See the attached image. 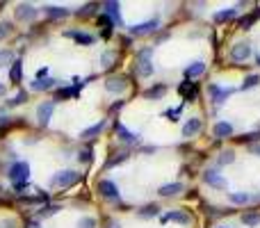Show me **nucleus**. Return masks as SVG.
Masks as SVG:
<instances>
[{
  "label": "nucleus",
  "instance_id": "nucleus-1",
  "mask_svg": "<svg viewBox=\"0 0 260 228\" xmlns=\"http://www.w3.org/2000/svg\"><path fill=\"white\" fill-rule=\"evenodd\" d=\"M9 180L14 182V190L16 192H23L25 185L30 180V164L28 162H14L9 167Z\"/></svg>",
  "mask_w": 260,
  "mask_h": 228
},
{
  "label": "nucleus",
  "instance_id": "nucleus-2",
  "mask_svg": "<svg viewBox=\"0 0 260 228\" xmlns=\"http://www.w3.org/2000/svg\"><path fill=\"white\" fill-rule=\"evenodd\" d=\"M135 68H137V76L149 78L153 73V48H141L137 53V60H135Z\"/></svg>",
  "mask_w": 260,
  "mask_h": 228
},
{
  "label": "nucleus",
  "instance_id": "nucleus-3",
  "mask_svg": "<svg viewBox=\"0 0 260 228\" xmlns=\"http://www.w3.org/2000/svg\"><path fill=\"white\" fill-rule=\"evenodd\" d=\"M98 192H101V196L103 198H107V201H119L121 198V192H119V187L114 185L112 180H98Z\"/></svg>",
  "mask_w": 260,
  "mask_h": 228
},
{
  "label": "nucleus",
  "instance_id": "nucleus-4",
  "mask_svg": "<svg viewBox=\"0 0 260 228\" xmlns=\"http://www.w3.org/2000/svg\"><path fill=\"white\" fill-rule=\"evenodd\" d=\"M52 112H55V100H44L41 105L37 107V121L39 126H48L52 119Z\"/></svg>",
  "mask_w": 260,
  "mask_h": 228
},
{
  "label": "nucleus",
  "instance_id": "nucleus-5",
  "mask_svg": "<svg viewBox=\"0 0 260 228\" xmlns=\"http://www.w3.org/2000/svg\"><path fill=\"white\" fill-rule=\"evenodd\" d=\"M157 28H160V18H151V21H144V23H137V25H133L130 28V34H135V37H144V34H149V32H156Z\"/></svg>",
  "mask_w": 260,
  "mask_h": 228
},
{
  "label": "nucleus",
  "instance_id": "nucleus-6",
  "mask_svg": "<svg viewBox=\"0 0 260 228\" xmlns=\"http://www.w3.org/2000/svg\"><path fill=\"white\" fill-rule=\"evenodd\" d=\"M251 57V46L246 41H238V44L230 48V60L233 62H246Z\"/></svg>",
  "mask_w": 260,
  "mask_h": 228
},
{
  "label": "nucleus",
  "instance_id": "nucleus-7",
  "mask_svg": "<svg viewBox=\"0 0 260 228\" xmlns=\"http://www.w3.org/2000/svg\"><path fill=\"white\" fill-rule=\"evenodd\" d=\"M75 180H78V174L71 171V169H64V171H57V174H55L52 185H55V187H71Z\"/></svg>",
  "mask_w": 260,
  "mask_h": 228
},
{
  "label": "nucleus",
  "instance_id": "nucleus-8",
  "mask_svg": "<svg viewBox=\"0 0 260 228\" xmlns=\"http://www.w3.org/2000/svg\"><path fill=\"white\" fill-rule=\"evenodd\" d=\"M203 182L210 185V187H215V190H226V178L219 171H215V169H208L203 174Z\"/></svg>",
  "mask_w": 260,
  "mask_h": 228
},
{
  "label": "nucleus",
  "instance_id": "nucleus-9",
  "mask_svg": "<svg viewBox=\"0 0 260 228\" xmlns=\"http://www.w3.org/2000/svg\"><path fill=\"white\" fill-rule=\"evenodd\" d=\"M128 87V80L123 76H110L105 80V89L110 91V94H123Z\"/></svg>",
  "mask_w": 260,
  "mask_h": 228
},
{
  "label": "nucleus",
  "instance_id": "nucleus-10",
  "mask_svg": "<svg viewBox=\"0 0 260 228\" xmlns=\"http://www.w3.org/2000/svg\"><path fill=\"white\" fill-rule=\"evenodd\" d=\"M101 7H103V14L107 16L112 23H119V25L123 23V21H121V5H119V2H114V0H107V2H103Z\"/></svg>",
  "mask_w": 260,
  "mask_h": 228
},
{
  "label": "nucleus",
  "instance_id": "nucleus-11",
  "mask_svg": "<svg viewBox=\"0 0 260 228\" xmlns=\"http://www.w3.org/2000/svg\"><path fill=\"white\" fill-rule=\"evenodd\" d=\"M208 94H210V98L215 100V105H222L224 100H226L230 94H233V89H230V87H226V89H224V87H219V84H210V87H208Z\"/></svg>",
  "mask_w": 260,
  "mask_h": 228
},
{
  "label": "nucleus",
  "instance_id": "nucleus-12",
  "mask_svg": "<svg viewBox=\"0 0 260 228\" xmlns=\"http://www.w3.org/2000/svg\"><path fill=\"white\" fill-rule=\"evenodd\" d=\"M114 130H117V135H119L121 142H126V144H137L139 142V132H130V130L123 126V123H114Z\"/></svg>",
  "mask_w": 260,
  "mask_h": 228
},
{
  "label": "nucleus",
  "instance_id": "nucleus-13",
  "mask_svg": "<svg viewBox=\"0 0 260 228\" xmlns=\"http://www.w3.org/2000/svg\"><path fill=\"white\" fill-rule=\"evenodd\" d=\"M16 21H35V16H37V7H35V5H25V2H23V5H18V7H16Z\"/></svg>",
  "mask_w": 260,
  "mask_h": 228
},
{
  "label": "nucleus",
  "instance_id": "nucleus-14",
  "mask_svg": "<svg viewBox=\"0 0 260 228\" xmlns=\"http://www.w3.org/2000/svg\"><path fill=\"white\" fill-rule=\"evenodd\" d=\"M162 221H173V224H180V226H187L190 221H192V217L187 212H183V210H171V212H167L162 217Z\"/></svg>",
  "mask_w": 260,
  "mask_h": 228
},
{
  "label": "nucleus",
  "instance_id": "nucleus-15",
  "mask_svg": "<svg viewBox=\"0 0 260 228\" xmlns=\"http://www.w3.org/2000/svg\"><path fill=\"white\" fill-rule=\"evenodd\" d=\"M178 94L185 100H194V98H196V94H199V89H196V82H190V80H185V82L178 87Z\"/></svg>",
  "mask_w": 260,
  "mask_h": 228
},
{
  "label": "nucleus",
  "instance_id": "nucleus-16",
  "mask_svg": "<svg viewBox=\"0 0 260 228\" xmlns=\"http://www.w3.org/2000/svg\"><path fill=\"white\" fill-rule=\"evenodd\" d=\"M183 190H185L183 182H169V185H162L157 192H160V196H176V194H180Z\"/></svg>",
  "mask_w": 260,
  "mask_h": 228
},
{
  "label": "nucleus",
  "instance_id": "nucleus-17",
  "mask_svg": "<svg viewBox=\"0 0 260 228\" xmlns=\"http://www.w3.org/2000/svg\"><path fill=\"white\" fill-rule=\"evenodd\" d=\"M201 132V119H196V116H192L190 121L183 126V137H194Z\"/></svg>",
  "mask_w": 260,
  "mask_h": 228
},
{
  "label": "nucleus",
  "instance_id": "nucleus-18",
  "mask_svg": "<svg viewBox=\"0 0 260 228\" xmlns=\"http://www.w3.org/2000/svg\"><path fill=\"white\" fill-rule=\"evenodd\" d=\"M212 135H215L217 139L230 137V135H233V126H230L228 121H219V123H215V128H212Z\"/></svg>",
  "mask_w": 260,
  "mask_h": 228
},
{
  "label": "nucleus",
  "instance_id": "nucleus-19",
  "mask_svg": "<svg viewBox=\"0 0 260 228\" xmlns=\"http://www.w3.org/2000/svg\"><path fill=\"white\" fill-rule=\"evenodd\" d=\"M203 71H206V62H192L190 66L185 68V76H187V80L190 78H199V76H203Z\"/></svg>",
  "mask_w": 260,
  "mask_h": 228
},
{
  "label": "nucleus",
  "instance_id": "nucleus-20",
  "mask_svg": "<svg viewBox=\"0 0 260 228\" xmlns=\"http://www.w3.org/2000/svg\"><path fill=\"white\" fill-rule=\"evenodd\" d=\"M67 37H71V39H75L78 44H82V46H91L96 39H94V34H87V32H75V30H71V32H67Z\"/></svg>",
  "mask_w": 260,
  "mask_h": 228
},
{
  "label": "nucleus",
  "instance_id": "nucleus-21",
  "mask_svg": "<svg viewBox=\"0 0 260 228\" xmlns=\"http://www.w3.org/2000/svg\"><path fill=\"white\" fill-rule=\"evenodd\" d=\"M105 126H107V121H98V123H94L91 128H87V130H82V139H94L96 135H101L105 130Z\"/></svg>",
  "mask_w": 260,
  "mask_h": 228
},
{
  "label": "nucleus",
  "instance_id": "nucleus-22",
  "mask_svg": "<svg viewBox=\"0 0 260 228\" xmlns=\"http://www.w3.org/2000/svg\"><path fill=\"white\" fill-rule=\"evenodd\" d=\"M23 62L21 60H14V64H12V68H9V80H12V84H18L23 78Z\"/></svg>",
  "mask_w": 260,
  "mask_h": 228
},
{
  "label": "nucleus",
  "instance_id": "nucleus-23",
  "mask_svg": "<svg viewBox=\"0 0 260 228\" xmlns=\"http://www.w3.org/2000/svg\"><path fill=\"white\" fill-rule=\"evenodd\" d=\"M44 14L48 16V18H67V16H69V9L51 5V7H44Z\"/></svg>",
  "mask_w": 260,
  "mask_h": 228
},
{
  "label": "nucleus",
  "instance_id": "nucleus-24",
  "mask_svg": "<svg viewBox=\"0 0 260 228\" xmlns=\"http://www.w3.org/2000/svg\"><path fill=\"white\" fill-rule=\"evenodd\" d=\"M228 201H230V203H235V205H244V203H249V201H251V196H249L246 192H230Z\"/></svg>",
  "mask_w": 260,
  "mask_h": 228
},
{
  "label": "nucleus",
  "instance_id": "nucleus-25",
  "mask_svg": "<svg viewBox=\"0 0 260 228\" xmlns=\"http://www.w3.org/2000/svg\"><path fill=\"white\" fill-rule=\"evenodd\" d=\"M55 87V80L52 78H41V80H35L32 82V89L35 91H46V89H52Z\"/></svg>",
  "mask_w": 260,
  "mask_h": 228
},
{
  "label": "nucleus",
  "instance_id": "nucleus-26",
  "mask_svg": "<svg viewBox=\"0 0 260 228\" xmlns=\"http://www.w3.org/2000/svg\"><path fill=\"white\" fill-rule=\"evenodd\" d=\"M233 162H235V153L233 151H222L219 158H217V164H219V167H226V164H233Z\"/></svg>",
  "mask_w": 260,
  "mask_h": 228
},
{
  "label": "nucleus",
  "instance_id": "nucleus-27",
  "mask_svg": "<svg viewBox=\"0 0 260 228\" xmlns=\"http://www.w3.org/2000/svg\"><path fill=\"white\" fill-rule=\"evenodd\" d=\"M164 91H167V87H164V84H157V87H151V89L144 91V96H146V98H160V96H164Z\"/></svg>",
  "mask_w": 260,
  "mask_h": 228
},
{
  "label": "nucleus",
  "instance_id": "nucleus-28",
  "mask_svg": "<svg viewBox=\"0 0 260 228\" xmlns=\"http://www.w3.org/2000/svg\"><path fill=\"white\" fill-rule=\"evenodd\" d=\"M242 224L244 226H260V214L258 212H249V214H242Z\"/></svg>",
  "mask_w": 260,
  "mask_h": 228
},
{
  "label": "nucleus",
  "instance_id": "nucleus-29",
  "mask_svg": "<svg viewBox=\"0 0 260 228\" xmlns=\"http://www.w3.org/2000/svg\"><path fill=\"white\" fill-rule=\"evenodd\" d=\"M235 14H238L235 9H224V12H217L212 18H215V23H224V21H230Z\"/></svg>",
  "mask_w": 260,
  "mask_h": 228
},
{
  "label": "nucleus",
  "instance_id": "nucleus-30",
  "mask_svg": "<svg viewBox=\"0 0 260 228\" xmlns=\"http://www.w3.org/2000/svg\"><path fill=\"white\" fill-rule=\"evenodd\" d=\"M157 212H160V208H157L156 203H151V205H146L144 210H139V217L149 219V217H157Z\"/></svg>",
  "mask_w": 260,
  "mask_h": 228
},
{
  "label": "nucleus",
  "instance_id": "nucleus-31",
  "mask_svg": "<svg viewBox=\"0 0 260 228\" xmlns=\"http://www.w3.org/2000/svg\"><path fill=\"white\" fill-rule=\"evenodd\" d=\"M25 100H28V91H18L14 98H9V100H7V105H9V107H16V105H23Z\"/></svg>",
  "mask_w": 260,
  "mask_h": 228
},
{
  "label": "nucleus",
  "instance_id": "nucleus-32",
  "mask_svg": "<svg viewBox=\"0 0 260 228\" xmlns=\"http://www.w3.org/2000/svg\"><path fill=\"white\" fill-rule=\"evenodd\" d=\"M98 25L103 28V34H105V37H110V32H112V21H110V18H107L105 14L98 16Z\"/></svg>",
  "mask_w": 260,
  "mask_h": 228
},
{
  "label": "nucleus",
  "instance_id": "nucleus-33",
  "mask_svg": "<svg viewBox=\"0 0 260 228\" xmlns=\"http://www.w3.org/2000/svg\"><path fill=\"white\" fill-rule=\"evenodd\" d=\"M62 208L60 205H44L41 210H39V217H52V214H57Z\"/></svg>",
  "mask_w": 260,
  "mask_h": 228
},
{
  "label": "nucleus",
  "instance_id": "nucleus-34",
  "mask_svg": "<svg viewBox=\"0 0 260 228\" xmlns=\"http://www.w3.org/2000/svg\"><path fill=\"white\" fill-rule=\"evenodd\" d=\"M7 64H14V53L12 50H0V68L7 66Z\"/></svg>",
  "mask_w": 260,
  "mask_h": 228
},
{
  "label": "nucleus",
  "instance_id": "nucleus-35",
  "mask_svg": "<svg viewBox=\"0 0 260 228\" xmlns=\"http://www.w3.org/2000/svg\"><path fill=\"white\" fill-rule=\"evenodd\" d=\"M126 158H128V153H119V155H114V158L107 160V164H105V167L110 169V167H114V164H121V162H126Z\"/></svg>",
  "mask_w": 260,
  "mask_h": 228
},
{
  "label": "nucleus",
  "instance_id": "nucleus-36",
  "mask_svg": "<svg viewBox=\"0 0 260 228\" xmlns=\"http://www.w3.org/2000/svg\"><path fill=\"white\" fill-rule=\"evenodd\" d=\"M258 82H260V76H249L244 80V82H242V89H251V87H258Z\"/></svg>",
  "mask_w": 260,
  "mask_h": 228
},
{
  "label": "nucleus",
  "instance_id": "nucleus-37",
  "mask_svg": "<svg viewBox=\"0 0 260 228\" xmlns=\"http://www.w3.org/2000/svg\"><path fill=\"white\" fill-rule=\"evenodd\" d=\"M78 228H96V219L94 217H82L78 221Z\"/></svg>",
  "mask_w": 260,
  "mask_h": 228
},
{
  "label": "nucleus",
  "instance_id": "nucleus-38",
  "mask_svg": "<svg viewBox=\"0 0 260 228\" xmlns=\"http://www.w3.org/2000/svg\"><path fill=\"white\" fill-rule=\"evenodd\" d=\"M96 7H101V5H96V2H89V5H85V7L78 9V16H89Z\"/></svg>",
  "mask_w": 260,
  "mask_h": 228
},
{
  "label": "nucleus",
  "instance_id": "nucleus-39",
  "mask_svg": "<svg viewBox=\"0 0 260 228\" xmlns=\"http://www.w3.org/2000/svg\"><path fill=\"white\" fill-rule=\"evenodd\" d=\"M9 32H12V23H9V21H0V41L7 37Z\"/></svg>",
  "mask_w": 260,
  "mask_h": 228
},
{
  "label": "nucleus",
  "instance_id": "nucleus-40",
  "mask_svg": "<svg viewBox=\"0 0 260 228\" xmlns=\"http://www.w3.org/2000/svg\"><path fill=\"white\" fill-rule=\"evenodd\" d=\"M75 89H60L57 94H55V100H67L69 96H73Z\"/></svg>",
  "mask_w": 260,
  "mask_h": 228
},
{
  "label": "nucleus",
  "instance_id": "nucleus-41",
  "mask_svg": "<svg viewBox=\"0 0 260 228\" xmlns=\"http://www.w3.org/2000/svg\"><path fill=\"white\" fill-rule=\"evenodd\" d=\"M256 21V16H244V18H240V28H242V30H249V25H251V23Z\"/></svg>",
  "mask_w": 260,
  "mask_h": 228
},
{
  "label": "nucleus",
  "instance_id": "nucleus-42",
  "mask_svg": "<svg viewBox=\"0 0 260 228\" xmlns=\"http://www.w3.org/2000/svg\"><path fill=\"white\" fill-rule=\"evenodd\" d=\"M78 160H80V162H85V164H87V162H91V148H85V151H80Z\"/></svg>",
  "mask_w": 260,
  "mask_h": 228
},
{
  "label": "nucleus",
  "instance_id": "nucleus-43",
  "mask_svg": "<svg viewBox=\"0 0 260 228\" xmlns=\"http://www.w3.org/2000/svg\"><path fill=\"white\" fill-rule=\"evenodd\" d=\"M0 228H18L16 219H0Z\"/></svg>",
  "mask_w": 260,
  "mask_h": 228
},
{
  "label": "nucleus",
  "instance_id": "nucleus-44",
  "mask_svg": "<svg viewBox=\"0 0 260 228\" xmlns=\"http://www.w3.org/2000/svg\"><path fill=\"white\" fill-rule=\"evenodd\" d=\"M112 60H114V53H105V55H103V66H105V68H110V66H112V64H110Z\"/></svg>",
  "mask_w": 260,
  "mask_h": 228
},
{
  "label": "nucleus",
  "instance_id": "nucleus-45",
  "mask_svg": "<svg viewBox=\"0 0 260 228\" xmlns=\"http://www.w3.org/2000/svg\"><path fill=\"white\" fill-rule=\"evenodd\" d=\"M167 116H171V121H178V116H180V107H178V110H169V112H167Z\"/></svg>",
  "mask_w": 260,
  "mask_h": 228
},
{
  "label": "nucleus",
  "instance_id": "nucleus-46",
  "mask_svg": "<svg viewBox=\"0 0 260 228\" xmlns=\"http://www.w3.org/2000/svg\"><path fill=\"white\" fill-rule=\"evenodd\" d=\"M105 228H121V224L117 219H107V224H105Z\"/></svg>",
  "mask_w": 260,
  "mask_h": 228
},
{
  "label": "nucleus",
  "instance_id": "nucleus-47",
  "mask_svg": "<svg viewBox=\"0 0 260 228\" xmlns=\"http://www.w3.org/2000/svg\"><path fill=\"white\" fill-rule=\"evenodd\" d=\"M48 78V68H39V71H37V80H41V78Z\"/></svg>",
  "mask_w": 260,
  "mask_h": 228
},
{
  "label": "nucleus",
  "instance_id": "nucleus-48",
  "mask_svg": "<svg viewBox=\"0 0 260 228\" xmlns=\"http://www.w3.org/2000/svg\"><path fill=\"white\" fill-rule=\"evenodd\" d=\"M9 126V119H5V116H0V130L2 128H7Z\"/></svg>",
  "mask_w": 260,
  "mask_h": 228
},
{
  "label": "nucleus",
  "instance_id": "nucleus-49",
  "mask_svg": "<svg viewBox=\"0 0 260 228\" xmlns=\"http://www.w3.org/2000/svg\"><path fill=\"white\" fill-rule=\"evenodd\" d=\"M251 153H253V155H258V158H260V144H253V146H251Z\"/></svg>",
  "mask_w": 260,
  "mask_h": 228
},
{
  "label": "nucleus",
  "instance_id": "nucleus-50",
  "mask_svg": "<svg viewBox=\"0 0 260 228\" xmlns=\"http://www.w3.org/2000/svg\"><path fill=\"white\" fill-rule=\"evenodd\" d=\"M28 228H39V221H37V219H32V221H28Z\"/></svg>",
  "mask_w": 260,
  "mask_h": 228
},
{
  "label": "nucleus",
  "instance_id": "nucleus-51",
  "mask_svg": "<svg viewBox=\"0 0 260 228\" xmlns=\"http://www.w3.org/2000/svg\"><path fill=\"white\" fill-rule=\"evenodd\" d=\"M5 94H7V87H5V84L0 82V98H2V96H5Z\"/></svg>",
  "mask_w": 260,
  "mask_h": 228
},
{
  "label": "nucleus",
  "instance_id": "nucleus-52",
  "mask_svg": "<svg viewBox=\"0 0 260 228\" xmlns=\"http://www.w3.org/2000/svg\"><path fill=\"white\" fill-rule=\"evenodd\" d=\"M256 62H258V64H260V55H258V57H256Z\"/></svg>",
  "mask_w": 260,
  "mask_h": 228
}]
</instances>
